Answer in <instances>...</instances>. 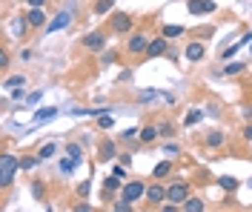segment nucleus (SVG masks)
<instances>
[{
    "label": "nucleus",
    "mask_w": 252,
    "mask_h": 212,
    "mask_svg": "<svg viewBox=\"0 0 252 212\" xmlns=\"http://www.w3.org/2000/svg\"><path fill=\"white\" fill-rule=\"evenodd\" d=\"M172 169L175 166L169 161H160V163H155V169H152V178H158V181L166 178V175H172Z\"/></svg>",
    "instance_id": "obj_26"
},
{
    "label": "nucleus",
    "mask_w": 252,
    "mask_h": 212,
    "mask_svg": "<svg viewBox=\"0 0 252 212\" xmlns=\"http://www.w3.org/2000/svg\"><path fill=\"white\" fill-rule=\"evenodd\" d=\"M149 32L146 29H138L135 34H129V40H126V55H132V58H141L146 55V46H149Z\"/></svg>",
    "instance_id": "obj_4"
},
{
    "label": "nucleus",
    "mask_w": 252,
    "mask_h": 212,
    "mask_svg": "<svg viewBox=\"0 0 252 212\" xmlns=\"http://www.w3.org/2000/svg\"><path fill=\"white\" fill-rule=\"evenodd\" d=\"M241 138H244L247 144H252V121H247V123H244V129H241Z\"/></svg>",
    "instance_id": "obj_37"
},
{
    "label": "nucleus",
    "mask_w": 252,
    "mask_h": 212,
    "mask_svg": "<svg viewBox=\"0 0 252 212\" xmlns=\"http://www.w3.org/2000/svg\"><path fill=\"white\" fill-rule=\"evenodd\" d=\"M187 12L189 15H212L218 12V6L212 0H187Z\"/></svg>",
    "instance_id": "obj_13"
},
{
    "label": "nucleus",
    "mask_w": 252,
    "mask_h": 212,
    "mask_svg": "<svg viewBox=\"0 0 252 212\" xmlns=\"http://www.w3.org/2000/svg\"><path fill=\"white\" fill-rule=\"evenodd\" d=\"M26 17H29V26H32V29H43V26H49L46 6H29Z\"/></svg>",
    "instance_id": "obj_11"
},
{
    "label": "nucleus",
    "mask_w": 252,
    "mask_h": 212,
    "mask_svg": "<svg viewBox=\"0 0 252 212\" xmlns=\"http://www.w3.org/2000/svg\"><path fill=\"white\" fill-rule=\"evenodd\" d=\"M80 46L86 52H103L106 49V32L103 29H94V32H86L80 37Z\"/></svg>",
    "instance_id": "obj_6"
},
{
    "label": "nucleus",
    "mask_w": 252,
    "mask_h": 212,
    "mask_svg": "<svg viewBox=\"0 0 252 212\" xmlns=\"http://www.w3.org/2000/svg\"><path fill=\"white\" fill-rule=\"evenodd\" d=\"M124 189V183H121V178L118 175H109V178L103 181V195L109 198V192H121Z\"/></svg>",
    "instance_id": "obj_25"
},
{
    "label": "nucleus",
    "mask_w": 252,
    "mask_h": 212,
    "mask_svg": "<svg viewBox=\"0 0 252 212\" xmlns=\"http://www.w3.org/2000/svg\"><path fill=\"white\" fill-rule=\"evenodd\" d=\"M201 121H204V109H198V106H195V109H189L187 118H184V129L195 126V123H201Z\"/></svg>",
    "instance_id": "obj_24"
},
{
    "label": "nucleus",
    "mask_w": 252,
    "mask_h": 212,
    "mask_svg": "<svg viewBox=\"0 0 252 212\" xmlns=\"http://www.w3.org/2000/svg\"><path fill=\"white\" fill-rule=\"evenodd\" d=\"M158 132H160V138H163V141H169V138L178 135V126H175L172 121H158Z\"/></svg>",
    "instance_id": "obj_22"
},
{
    "label": "nucleus",
    "mask_w": 252,
    "mask_h": 212,
    "mask_svg": "<svg viewBox=\"0 0 252 212\" xmlns=\"http://www.w3.org/2000/svg\"><path fill=\"white\" fill-rule=\"evenodd\" d=\"M55 152H58V144L49 141V144H43V147L37 149V158H40V161H49V158H55Z\"/></svg>",
    "instance_id": "obj_28"
},
{
    "label": "nucleus",
    "mask_w": 252,
    "mask_h": 212,
    "mask_svg": "<svg viewBox=\"0 0 252 212\" xmlns=\"http://www.w3.org/2000/svg\"><path fill=\"white\" fill-rule=\"evenodd\" d=\"M244 115H247V121H252V103L247 106V109H244Z\"/></svg>",
    "instance_id": "obj_47"
},
{
    "label": "nucleus",
    "mask_w": 252,
    "mask_h": 212,
    "mask_svg": "<svg viewBox=\"0 0 252 212\" xmlns=\"http://www.w3.org/2000/svg\"><path fill=\"white\" fill-rule=\"evenodd\" d=\"M78 166H80V161H75V158H69V155H66V158L61 161V172H63V175H75V169H78Z\"/></svg>",
    "instance_id": "obj_31"
},
{
    "label": "nucleus",
    "mask_w": 252,
    "mask_h": 212,
    "mask_svg": "<svg viewBox=\"0 0 252 212\" xmlns=\"http://www.w3.org/2000/svg\"><path fill=\"white\" fill-rule=\"evenodd\" d=\"M112 126H115V115H109V112L97 115V129H100V132H106V129H112Z\"/></svg>",
    "instance_id": "obj_32"
},
{
    "label": "nucleus",
    "mask_w": 252,
    "mask_h": 212,
    "mask_svg": "<svg viewBox=\"0 0 252 212\" xmlns=\"http://www.w3.org/2000/svg\"><path fill=\"white\" fill-rule=\"evenodd\" d=\"M201 210H206L204 198H198V195H189L187 201H184V212H201Z\"/></svg>",
    "instance_id": "obj_23"
},
{
    "label": "nucleus",
    "mask_w": 252,
    "mask_h": 212,
    "mask_svg": "<svg viewBox=\"0 0 252 212\" xmlns=\"http://www.w3.org/2000/svg\"><path fill=\"white\" fill-rule=\"evenodd\" d=\"M66 155H69V158H75V161H83V144L69 141V144H66Z\"/></svg>",
    "instance_id": "obj_30"
},
{
    "label": "nucleus",
    "mask_w": 252,
    "mask_h": 212,
    "mask_svg": "<svg viewBox=\"0 0 252 212\" xmlns=\"http://www.w3.org/2000/svg\"><path fill=\"white\" fill-rule=\"evenodd\" d=\"M204 147L206 149H220V147H226V132L223 129H209L204 135Z\"/></svg>",
    "instance_id": "obj_14"
},
{
    "label": "nucleus",
    "mask_w": 252,
    "mask_h": 212,
    "mask_svg": "<svg viewBox=\"0 0 252 212\" xmlns=\"http://www.w3.org/2000/svg\"><path fill=\"white\" fill-rule=\"evenodd\" d=\"M158 138H160V132H158V123H143V126H141V135H138L141 147H149V144H155Z\"/></svg>",
    "instance_id": "obj_15"
},
{
    "label": "nucleus",
    "mask_w": 252,
    "mask_h": 212,
    "mask_svg": "<svg viewBox=\"0 0 252 212\" xmlns=\"http://www.w3.org/2000/svg\"><path fill=\"white\" fill-rule=\"evenodd\" d=\"M29 29H32V26H29V17H26V15H17V17H15V23H12V32H15L20 40H23Z\"/></svg>",
    "instance_id": "obj_20"
},
{
    "label": "nucleus",
    "mask_w": 252,
    "mask_h": 212,
    "mask_svg": "<svg viewBox=\"0 0 252 212\" xmlns=\"http://www.w3.org/2000/svg\"><path fill=\"white\" fill-rule=\"evenodd\" d=\"M218 186L226 192V195H232V192H238V186H241V181L235 178V175H220L218 178Z\"/></svg>",
    "instance_id": "obj_19"
},
{
    "label": "nucleus",
    "mask_w": 252,
    "mask_h": 212,
    "mask_svg": "<svg viewBox=\"0 0 252 212\" xmlns=\"http://www.w3.org/2000/svg\"><path fill=\"white\" fill-rule=\"evenodd\" d=\"M40 98H43V92H32L29 98H26V103H29V106H34V103H37Z\"/></svg>",
    "instance_id": "obj_42"
},
{
    "label": "nucleus",
    "mask_w": 252,
    "mask_h": 212,
    "mask_svg": "<svg viewBox=\"0 0 252 212\" xmlns=\"http://www.w3.org/2000/svg\"><path fill=\"white\" fill-rule=\"evenodd\" d=\"M37 163H40V158H37V155H34V158H20V169H23V172H32Z\"/></svg>",
    "instance_id": "obj_36"
},
{
    "label": "nucleus",
    "mask_w": 252,
    "mask_h": 212,
    "mask_svg": "<svg viewBox=\"0 0 252 212\" xmlns=\"http://www.w3.org/2000/svg\"><path fill=\"white\" fill-rule=\"evenodd\" d=\"M17 86H26V78L23 75H12V78L3 81V89H17Z\"/></svg>",
    "instance_id": "obj_34"
},
{
    "label": "nucleus",
    "mask_w": 252,
    "mask_h": 212,
    "mask_svg": "<svg viewBox=\"0 0 252 212\" xmlns=\"http://www.w3.org/2000/svg\"><path fill=\"white\" fill-rule=\"evenodd\" d=\"M169 52V37H163V34H158V37H152L149 40V46H146V61H155V58H163Z\"/></svg>",
    "instance_id": "obj_7"
},
{
    "label": "nucleus",
    "mask_w": 252,
    "mask_h": 212,
    "mask_svg": "<svg viewBox=\"0 0 252 212\" xmlns=\"http://www.w3.org/2000/svg\"><path fill=\"white\" fill-rule=\"evenodd\" d=\"M118 61H121V52H118V49H103V52H100V66L118 63Z\"/></svg>",
    "instance_id": "obj_29"
},
{
    "label": "nucleus",
    "mask_w": 252,
    "mask_h": 212,
    "mask_svg": "<svg viewBox=\"0 0 252 212\" xmlns=\"http://www.w3.org/2000/svg\"><path fill=\"white\" fill-rule=\"evenodd\" d=\"M184 58H187L189 63H201V61L206 58V46H204V40H189L187 49H184Z\"/></svg>",
    "instance_id": "obj_10"
},
{
    "label": "nucleus",
    "mask_w": 252,
    "mask_h": 212,
    "mask_svg": "<svg viewBox=\"0 0 252 212\" xmlns=\"http://www.w3.org/2000/svg\"><path fill=\"white\" fill-rule=\"evenodd\" d=\"M138 135H141V129L129 126V129H124V132H121V141H124V144H132V141H138Z\"/></svg>",
    "instance_id": "obj_35"
},
{
    "label": "nucleus",
    "mask_w": 252,
    "mask_h": 212,
    "mask_svg": "<svg viewBox=\"0 0 252 212\" xmlns=\"http://www.w3.org/2000/svg\"><path fill=\"white\" fill-rule=\"evenodd\" d=\"M112 175H118V178H126V163H118V166H112Z\"/></svg>",
    "instance_id": "obj_41"
},
{
    "label": "nucleus",
    "mask_w": 252,
    "mask_h": 212,
    "mask_svg": "<svg viewBox=\"0 0 252 212\" xmlns=\"http://www.w3.org/2000/svg\"><path fill=\"white\" fill-rule=\"evenodd\" d=\"M12 98H15V100H23V86H17V89H12Z\"/></svg>",
    "instance_id": "obj_43"
},
{
    "label": "nucleus",
    "mask_w": 252,
    "mask_h": 212,
    "mask_svg": "<svg viewBox=\"0 0 252 212\" xmlns=\"http://www.w3.org/2000/svg\"><path fill=\"white\" fill-rule=\"evenodd\" d=\"M52 118H58V109H55V106L37 109V112H34V123H46V121H52Z\"/></svg>",
    "instance_id": "obj_27"
},
{
    "label": "nucleus",
    "mask_w": 252,
    "mask_h": 212,
    "mask_svg": "<svg viewBox=\"0 0 252 212\" xmlns=\"http://www.w3.org/2000/svg\"><path fill=\"white\" fill-rule=\"evenodd\" d=\"M149 207H160L163 201H166V186H160V181L155 178V183H149L146 186V198H143Z\"/></svg>",
    "instance_id": "obj_9"
},
{
    "label": "nucleus",
    "mask_w": 252,
    "mask_h": 212,
    "mask_svg": "<svg viewBox=\"0 0 252 212\" xmlns=\"http://www.w3.org/2000/svg\"><path fill=\"white\" fill-rule=\"evenodd\" d=\"M89 210H92L89 204H75V212H89Z\"/></svg>",
    "instance_id": "obj_45"
},
{
    "label": "nucleus",
    "mask_w": 252,
    "mask_h": 212,
    "mask_svg": "<svg viewBox=\"0 0 252 212\" xmlns=\"http://www.w3.org/2000/svg\"><path fill=\"white\" fill-rule=\"evenodd\" d=\"M17 169H20V158H15L12 152H3V155H0V186H3V189L12 186Z\"/></svg>",
    "instance_id": "obj_1"
},
{
    "label": "nucleus",
    "mask_w": 252,
    "mask_h": 212,
    "mask_svg": "<svg viewBox=\"0 0 252 212\" xmlns=\"http://www.w3.org/2000/svg\"><path fill=\"white\" fill-rule=\"evenodd\" d=\"M250 69V61H232V63H223V75L226 78H235V75H241V72H247Z\"/></svg>",
    "instance_id": "obj_18"
},
{
    "label": "nucleus",
    "mask_w": 252,
    "mask_h": 212,
    "mask_svg": "<svg viewBox=\"0 0 252 212\" xmlns=\"http://www.w3.org/2000/svg\"><path fill=\"white\" fill-rule=\"evenodd\" d=\"M247 43H252V32H247L244 37H241V40H238V43H232L229 49L220 52V61H223V63H226V61H232V58L238 55V49H241V46H247Z\"/></svg>",
    "instance_id": "obj_16"
},
{
    "label": "nucleus",
    "mask_w": 252,
    "mask_h": 212,
    "mask_svg": "<svg viewBox=\"0 0 252 212\" xmlns=\"http://www.w3.org/2000/svg\"><path fill=\"white\" fill-rule=\"evenodd\" d=\"M0 69H3V72L9 69V49H6V46L0 49Z\"/></svg>",
    "instance_id": "obj_39"
},
{
    "label": "nucleus",
    "mask_w": 252,
    "mask_h": 212,
    "mask_svg": "<svg viewBox=\"0 0 252 212\" xmlns=\"http://www.w3.org/2000/svg\"><path fill=\"white\" fill-rule=\"evenodd\" d=\"M69 26H72V12L61 9V12L55 15V20H49L46 34H55V32H61V29H69Z\"/></svg>",
    "instance_id": "obj_12"
},
{
    "label": "nucleus",
    "mask_w": 252,
    "mask_h": 212,
    "mask_svg": "<svg viewBox=\"0 0 252 212\" xmlns=\"http://www.w3.org/2000/svg\"><path fill=\"white\" fill-rule=\"evenodd\" d=\"M189 195H192V183H189V181H175V183L166 186V201H172L178 207H184V201H187Z\"/></svg>",
    "instance_id": "obj_5"
},
{
    "label": "nucleus",
    "mask_w": 252,
    "mask_h": 212,
    "mask_svg": "<svg viewBox=\"0 0 252 212\" xmlns=\"http://www.w3.org/2000/svg\"><path fill=\"white\" fill-rule=\"evenodd\" d=\"M106 26H109L112 34H129L135 29V17L129 15V12H112Z\"/></svg>",
    "instance_id": "obj_2"
},
{
    "label": "nucleus",
    "mask_w": 252,
    "mask_h": 212,
    "mask_svg": "<svg viewBox=\"0 0 252 212\" xmlns=\"http://www.w3.org/2000/svg\"><path fill=\"white\" fill-rule=\"evenodd\" d=\"M160 34H163V37H169V40H172V37H184V34H187V26H178V23H163V26H160Z\"/></svg>",
    "instance_id": "obj_21"
},
{
    "label": "nucleus",
    "mask_w": 252,
    "mask_h": 212,
    "mask_svg": "<svg viewBox=\"0 0 252 212\" xmlns=\"http://www.w3.org/2000/svg\"><path fill=\"white\" fill-rule=\"evenodd\" d=\"M115 155H118V144H115L112 138H100V141H97V155H94L97 163H109Z\"/></svg>",
    "instance_id": "obj_8"
},
{
    "label": "nucleus",
    "mask_w": 252,
    "mask_h": 212,
    "mask_svg": "<svg viewBox=\"0 0 252 212\" xmlns=\"http://www.w3.org/2000/svg\"><path fill=\"white\" fill-rule=\"evenodd\" d=\"M112 210H115V212H129V210H132V204H126L124 198H121L118 204H112Z\"/></svg>",
    "instance_id": "obj_40"
},
{
    "label": "nucleus",
    "mask_w": 252,
    "mask_h": 212,
    "mask_svg": "<svg viewBox=\"0 0 252 212\" xmlns=\"http://www.w3.org/2000/svg\"><path fill=\"white\" fill-rule=\"evenodd\" d=\"M89 192H92V183H89V181L78 183V195H80V198H89Z\"/></svg>",
    "instance_id": "obj_38"
},
{
    "label": "nucleus",
    "mask_w": 252,
    "mask_h": 212,
    "mask_svg": "<svg viewBox=\"0 0 252 212\" xmlns=\"http://www.w3.org/2000/svg\"><path fill=\"white\" fill-rule=\"evenodd\" d=\"M115 12V0H94L92 3V15L94 17H106Z\"/></svg>",
    "instance_id": "obj_17"
},
{
    "label": "nucleus",
    "mask_w": 252,
    "mask_h": 212,
    "mask_svg": "<svg viewBox=\"0 0 252 212\" xmlns=\"http://www.w3.org/2000/svg\"><path fill=\"white\" fill-rule=\"evenodd\" d=\"M32 195H34V201H46V183H40V181H32Z\"/></svg>",
    "instance_id": "obj_33"
},
{
    "label": "nucleus",
    "mask_w": 252,
    "mask_h": 212,
    "mask_svg": "<svg viewBox=\"0 0 252 212\" xmlns=\"http://www.w3.org/2000/svg\"><path fill=\"white\" fill-rule=\"evenodd\" d=\"M146 186H149V183L143 178L129 181V183H124V189H121V198H124L126 204L135 207V201H143V198H146Z\"/></svg>",
    "instance_id": "obj_3"
},
{
    "label": "nucleus",
    "mask_w": 252,
    "mask_h": 212,
    "mask_svg": "<svg viewBox=\"0 0 252 212\" xmlns=\"http://www.w3.org/2000/svg\"><path fill=\"white\" fill-rule=\"evenodd\" d=\"M26 3H29V6H46L49 0H26Z\"/></svg>",
    "instance_id": "obj_46"
},
{
    "label": "nucleus",
    "mask_w": 252,
    "mask_h": 212,
    "mask_svg": "<svg viewBox=\"0 0 252 212\" xmlns=\"http://www.w3.org/2000/svg\"><path fill=\"white\" fill-rule=\"evenodd\" d=\"M129 161H132V152H121V163H126V166H129Z\"/></svg>",
    "instance_id": "obj_44"
}]
</instances>
